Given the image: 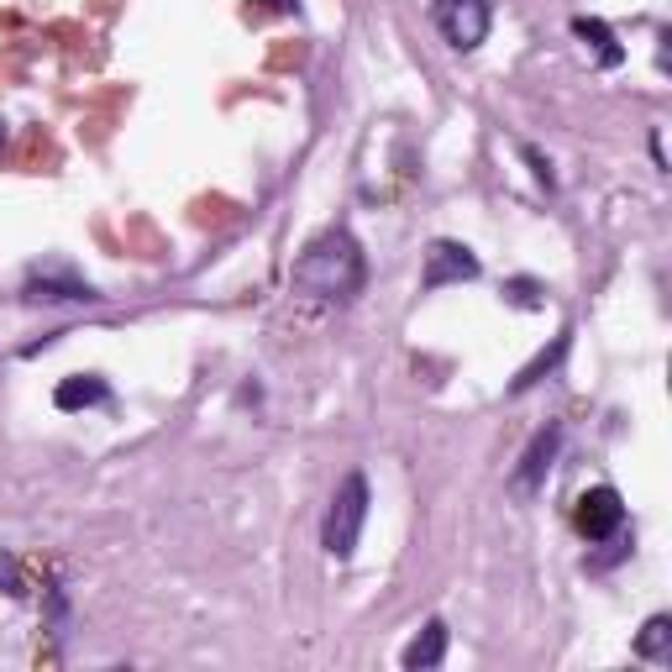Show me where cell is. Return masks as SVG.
<instances>
[{
    "instance_id": "obj_1",
    "label": "cell",
    "mask_w": 672,
    "mask_h": 672,
    "mask_svg": "<svg viewBox=\"0 0 672 672\" xmlns=\"http://www.w3.org/2000/svg\"><path fill=\"white\" fill-rule=\"evenodd\" d=\"M368 279L363 247L352 232H321L300 258H294V290L316 294V300H352Z\"/></svg>"
},
{
    "instance_id": "obj_2",
    "label": "cell",
    "mask_w": 672,
    "mask_h": 672,
    "mask_svg": "<svg viewBox=\"0 0 672 672\" xmlns=\"http://www.w3.org/2000/svg\"><path fill=\"white\" fill-rule=\"evenodd\" d=\"M363 521H368V478L363 473H347L337 484V494L326 504V526H321V547L337 562H347L357 552V536H363Z\"/></svg>"
},
{
    "instance_id": "obj_3",
    "label": "cell",
    "mask_w": 672,
    "mask_h": 672,
    "mask_svg": "<svg viewBox=\"0 0 672 672\" xmlns=\"http://www.w3.org/2000/svg\"><path fill=\"white\" fill-rule=\"evenodd\" d=\"M431 16H437L441 37L457 48V53H473L484 37H489V0H437L431 5Z\"/></svg>"
},
{
    "instance_id": "obj_4",
    "label": "cell",
    "mask_w": 672,
    "mask_h": 672,
    "mask_svg": "<svg viewBox=\"0 0 672 672\" xmlns=\"http://www.w3.org/2000/svg\"><path fill=\"white\" fill-rule=\"evenodd\" d=\"M573 526H578L584 541H610V536H620V526H625V499H620V489H610V484L584 489L578 504H573Z\"/></svg>"
},
{
    "instance_id": "obj_5",
    "label": "cell",
    "mask_w": 672,
    "mask_h": 672,
    "mask_svg": "<svg viewBox=\"0 0 672 672\" xmlns=\"http://www.w3.org/2000/svg\"><path fill=\"white\" fill-rule=\"evenodd\" d=\"M557 447H562V426H541L536 437H530V447H526V457H521V468L510 473V494L515 499H530L541 484H547V473H552V463H557Z\"/></svg>"
},
{
    "instance_id": "obj_6",
    "label": "cell",
    "mask_w": 672,
    "mask_h": 672,
    "mask_svg": "<svg viewBox=\"0 0 672 672\" xmlns=\"http://www.w3.org/2000/svg\"><path fill=\"white\" fill-rule=\"evenodd\" d=\"M463 279H478V258L463 242H431L426 268H420V290H447V284H463Z\"/></svg>"
},
{
    "instance_id": "obj_7",
    "label": "cell",
    "mask_w": 672,
    "mask_h": 672,
    "mask_svg": "<svg viewBox=\"0 0 672 672\" xmlns=\"http://www.w3.org/2000/svg\"><path fill=\"white\" fill-rule=\"evenodd\" d=\"M27 300H37V305H63V300H80V305H89V300H100V294L89 290L85 279H74L69 268H32L27 279Z\"/></svg>"
},
{
    "instance_id": "obj_8",
    "label": "cell",
    "mask_w": 672,
    "mask_h": 672,
    "mask_svg": "<svg viewBox=\"0 0 672 672\" xmlns=\"http://www.w3.org/2000/svg\"><path fill=\"white\" fill-rule=\"evenodd\" d=\"M441 657H447V625H441V620H426V631L405 646L400 662H405L410 672H431V668H441Z\"/></svg>"
},
{
    "instance_id": "obj_9",
    "label": "cell",
    "mask_w": 672,
    "mask_h": 672,
    "mask_svg": "<svg viewBox=\"0 0 672 672\" xmlns=\"http://www.w3.org/2000/svg\"><path fill=\"white\" fill-rule=\"evenodd\" d=\"M53 405L59 410H89V405H106V379L95 374H74L53 389Z\"/></svg>"
},
{
    "instance_id": "obj_10",
    "label": "cell",
    "mask_w": 672,
    "mask_h": 672,
    "mask_svg": "<svg viewBox=\"0 0 672 672\" xmlns=\"http://www.w3.org/2000/svg\"><path fill=\"white\" fill-rule=\"evenodd\" d=\"M573 32L584 37V42H594V53H599V63L604 69H614V63H625V48L614 42V32L599 22V16H573Z\"/></svg>"
},
{
    "instance_id": "obj_11",
    "label": "cell",
    "mask_w": 672,
    "mask_h": 672,
    "mask_svg": "<svg viewBox=\"0 0 672 672\" xmlns=\"http://www.w3.org/2000/svg\"><path fill=\"white\" fill-rule=\"evenodd\" d=\"M567 347H573V331H562V337H557V342H552V352H541V357H536L530 368H521V379L510 383V394H526V389H536V383L547 379V374H552L557 363L567 357Z\"/></svg>"
},
{
    "instance_id": "obj_12",
    "label": "cell",
    "mask_w": 672,
    "mask_h": 672,
    "mask_svg": "<svg viewBox=\"0 0 672 672\" xmlns=\"http://www.w3.org/2000/svg\"><path fill=\"white\" fill-rule=\"evenodd\" d=\"M668 642H672V620L668 614H651L636 636V657H668Z\"/></svg>"
},
{
    "instance_id": "obj_13",
    "label": "cell",
    "mask_w": 672,
    "mask_h": 672,
    "mask_svg": "<svg viewBox=\"0 0 672 672\" xmlns=\"http://www.w3.org/2000/svg\"><path fill=\"white\" fill-rule=\"evenodd\" d=\"M504 300L521 305V310H536V305H541V284H536V279H510V284H504Z\"/></svg>"
},
{
    "instance_id": "obj_14",
    "label": "cell",
    "mask_w": 672,
    "mask_h": 672,
    "mask_svg": "<svg viewBox=\"0 0 672 672\" xmlns=\"http://www.w3.org/2000/svg\"><path fill=\"white\" fill-rule=\"evenodd\" d=\"M526 163H530V169H536V184H541V190H557V179H552V163H547V158H541L536 147H526Z\"/></svg>"
}]
</instances>
